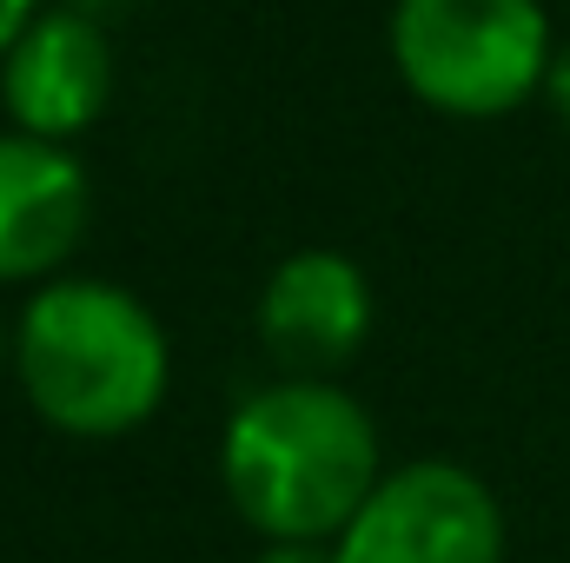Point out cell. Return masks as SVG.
Returning a JSON list of instances; mask_svg holds the SVG:
<instances>
[{
	"mask_svg": "<svg viewBox=\"0 0 570 563\" xmlns=\"http://www.w3.org/2000/svg\"><path fill=\"white\" fill-rule=\"evenodd\" d=\"M385 471L379 418L338 378H273L219 431V491L259 544H338Z\"/></svg>",
	"mask_w": 570,
	"mask_h": 563,
	"instance_id": "1",
	"label": "cell"
},
{
	"mask_svg": "<svg viewBox=\"0 0 570 563\" xmlns=\"http://www.w3.org/2000/svg\"><path fill=\"white\" fill-rule=\"evenodd\" d=\"M13 378L47 431L114 444L159 418L173 392V338L140 292L67 273L27 292L13 318Z\"/></svg>",
	"mask_w": 570,
	"mask_h": 563,
	"instance_id": "2",
	"label": "cell"
},
{
	"mask_svg": "<svg viewBox=\"0 0 570 563\" xmlns=\"http://www.w3.org/2000/svg\"><path fill=\"white\" fill-rule=\"evenodd\" d=\"M558 47L544 0H392L385 20L392 73L444 120H504L544 100Z\"/></svg>",
	"mask_w": 570,
	"mask_h": 563,
	"instance_id": "3",
	"label": "cell"
},
{
	"mask_svg": "<svg viewBox=\"0 0 570 563\" xmlns=\"http://www.w3.org/2000/svg\"><path fill=\"white\" fill-rule=\"evenodd\" d=\"M504 551L498 491L451 457L392 464L338 537V563H504Z\"/></svg>",
	"mask_w": 570,
	"mask_h": 563,
	"instance_id": "4",
	"label": "cell"
},
{
	"mask_svg": "<svg viewBox=\"0 0 570 563\" xmlns=\"http://www.w3.org/2000/svg\"><path fill=\"white\" fill-rule=\"evenodd\" d=\"M372 318H379L372 279L338 246L285 253L259 285V305H253L259 345L279 365V378H338L365 352Z\"/></svg>",
	"mask_w": 570,
	"mask_h": 563,
	"instance_id": "5",
	"label": "cell"
},
{
	"mask_svg": "<svg viewBox=\"0 0 570 563\" xmlns=\"http://www.w3.org/2000/svg\"><path fill=\"white\" fill-rule=\"evenodd\" d=\"M120 87V53L107 20H87L73 7H47L20 47L0 60V113L13 134L73 146L100 113L114 107Z\"/></svg>",
	"mask_w": 570,
	"mask_h": 563,
	"instance_id": "6",
	"label": "cell"
},
{
	"mask_svg": "<svg viewBox=\"0 0 570 563\" xmlns=\"http://www.w3.org/2000/svg\"><path fill=\"white\" fill-rule=\"evenodd\" d=\"M94 226V179L80 152L0 127V285H53Z\"/></svg>",
	"mask_w": 570,
	"mask_h": 563,
	"instance_id": "7",
	"label": "cell"
},
{
	"mask_svg": "<svg viewBox=\"0 0 570 563\" xmlns=\"http://www.w3.org/2000/svg\"><path fill=\"white\" fill-rule=\"evenodd\" d=\"M47 13V0H0V60L20 47V33Z\"/></svg>",
	"mask_w": 570,
	"mask_h": 563,
	"instance_id": "8",
	"label": "cell"
},
{
	"mask_svg": "<svg viewBox=\"0 0 570 563\" xmlns=\"http://www.w3.org/2000/svg\"><path fill=\"white\" fill-rule=\"evenodd\" d=\"M253 563H338V544H259Z\"/></svg>",
	"mask_w": 570,
	"mask_h": 563,
	"instance_id": "9",
	"label": "cell"
},
{
	"mask_svg": "<svg viewBox=\"0 0 570 563\" xmlns=\"http://www.w3.org/2000/svg\"><path fill=\"white\" fill-rule=\"evenodd\" d=\"M544 107L558 113V127H570V40L558 47V60H551V80H544Z\"/></svg>",
	"mask_w": 570,
	"mask_h": 563,
	"instance_id": "10",
	"label": "cell"
},
{
	"mask_svg": "<svg viewBox=\"0 0 570 563\" xmlns=\"http://www.w3.org/2000/svg\"><path fill=\"white\" fill-rule=\"evenodd\" d=\"M47 7H73V13H87V20H107L120 0H47Z\"/></svg>",
	"mask_w": 570,
	"mask_h": 563,
	"instance_id": "11",
	"label": "cell"
},
{
	"mask_svg": "<svg viewBox=\"0 0 570 563\" xmlns=\"http://www.w3.org/2000/svg\"><path fill=\"white\" fill-rule=\"evenodd\" d=\"M0 372H13V318L0 312Z\"/></svg>",
	"mask_w": 570,
	"mask_h": 563,
	"instance_id": "12",
	"label": "cell"
}]
</instances>
